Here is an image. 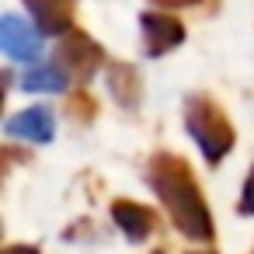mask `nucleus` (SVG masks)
I'll use <instances>...</instances> for the list:
<instances>
[{"mask_svg": "<svg viewBox=\"0 0 254 254\" xmlns=\"http://www.w3.org/2000/svg\"><path fill=\"white\" fill-rule=\"evenodd\" d=\"M185 122H188L195 143L202 146V153H205L212 164L233 146V126H230L226 112H223L212 98H205V94L188 98V105H185Z\"/></svg>", "mask_w": 254, "mask_h": 254, "instance_id": "f257e3e1", "label": "nucleus"}, {"mask_svg": "<svg viewBox=\"0 0 254 254\" xmlns=\"http://www.w3.org/2000/svg\"><path fill=\"white\" fill-rule=\"evenodd\" d=\"M101 63H105V53L87 32H66L63 42L56 46V60H53V66H60L66 73V80H84V84L98 73Z\"/></svg>", "mask_w": 254, "mask_h": 254, "instance_id": "f03ea898", "label": "nucleus"}, {"mask_svg": "<svg viewBox=\"0 0 254 254\" xmlns=\"http://www.w3.org/2000/svg\"><path fill=\"white\" fill-rule=\"evenodd\" d=\"M139 28H143V53L150 60H157L185 42V25L171 14H160V11L139 14Z\"/></svg>", "mask_w": 254, "mask_h": 254, "instance_id": "7ed1b4c3", "label": "nucleus"}, {"mask_svg": "<svg viewBox=\"0 0 254 254\" xmlns=\"http://www.w3.org/2000/svg\"><path fill=\"white\" fill-rule=\"evenodd\" d=\"M0 49L7 53V60H18V63L39 60L42 32L32 28L28 21H21L18 14H4V18H0Z\"/></svg>", "mask_w": 254, "mask_h": 254, "instance_id": "20e7f679", "label": "nucleus"}, {"mask_svg": "<svg viewBox=\"0 0 254 254\" xmlns=\"http://www.w3.org/2000/svg\"><path fill=\"white\" fill-rule=\"evenodd\" d=\"M25 11L42 35H66L73 32L77 0H25Z\"/></svg>", "mask_w": 254, "mask_h": 254, "instance_id": "39448f33", "label": "nucleus"}, {"mask_svg": "<svg viewBox=\"0 0 254 254\" xmlns=\"http://www.w3.org/2000/svg\"><path fill=\"white\" fill-rule=\"evenodd\" d=\"M7 132L18 139L46 143V139H53V115H49V108H28V112L7 119Z\"/></svg>", "mask_w": 254, "mask_h": 254, "instance_id": "423d86ee", "label": "nucleus"}, {"mask_svg": "<svg viewBox=\"0 0 254 254\" xmlns=\"http://www.w3.org/2000/svg\"><path fill=\"white\" fill-rule=\"evenodd\" d=\"M108 91H112V98H115L119 105L132 108V105L139 101V94H143L139 73H136L129 63H112V66H108Z\"/></svg>", "mask_w": 254, "mask_h": 254, "instance_id": "0eeeda50", "label": "nucleus"}, {"mask_svg": "<svg viewBox=\"0 0 254 254\" xmlns=\"http://www.w3.org/2000/svg\"><path fill=\"white\" fill-rule=\"evenodd\" d=\"M25 91H63L66 87V73L60 66H35L21 77Z\"/></svg>", "mask_w": 254, "mask_h": 254, "instance_id": "6e6552de", "label": "nucleus"}, {"mask_svg": "<svg viewBox=\"0 0 254 254\" xmlns=\"http://www.w3.org/2000/svg\"><path fill=\"white\" fill-rule=\"evenodd\" d=\"M70 112H73V115L91 119V115H94V98H91V94H84V91H80V94H73V98H70Z\"/></svg>", "mask_w": 254, "mask_h": 254, "instance_id": "1a4fd4ad", "label": "nucleus"}, {"mask_svg": "<svg viewBox=\"0 0 254 254\" xmlns=\"http://www.w3.org/2000/svg\"><path fill=\"white\" fill-rule=\"evenodd\" d=\"M153 4H160V7H195L198 0H153Z\"/></svg>", "mask_w": 254, "mask_h": 254, "instance_id": "9d476101", "label": "nucleus"}, {"mask_svg": "<svg viewBox=\"0 0 254 254\" xmlns=\"http://www.w3.org/2000/svg\"><path fill=\"white\" fill-rule=\"evenodd\" d=\"M244 205H247V209H254V171H251V178H247V191H244Z\"/></svg>", "mask_w": 254, "mask_h": 254, "instance_id": "9b49d317", "label": "nucleus"}]
</instances>
